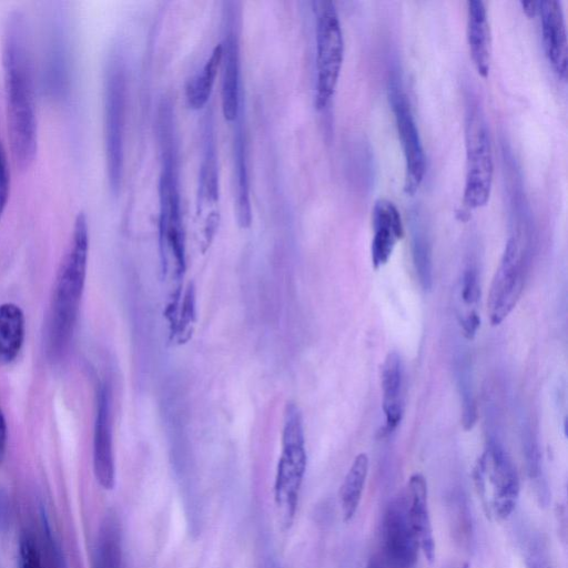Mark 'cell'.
Masks as SVG:
<instances>
[{
  "label": "cell",
  "mask_w": 568,
  "mask_h": 568,
  "mask_svg": "<svg viewBox=\"0 0 568 568\" xmlns=\"http://www.w3.org/2000/svg\"><path fill=\"white\" fill-rule=\"evenodd\" d=\"M2 61L10 149L16 165L28 170L37 155L38 124L29 31L19 10L7 18Z\"/></svg>",
  "instance_id": "cell-1"
},
{
  "label": "cell",
  "mask_w": 568,
  "mask_h": 568,
  "mask_svg": "<svg viewBox=\"0 0 568 568\" xmlns=\"http://www.w3.org/2000/svg\"><path fill=\"white\" fill-rule=\"evenodd\" d=\"M88 255V220L83 212H79L54 285L48 333L52 358L63 355L72 339L84 290Z\"/></svg>",
  "instance_id": "cell-2"
},
{
  "label": "cell",
  "mask_w": 568,
  "mask_h": 568,
  "mask_svg": "<svg viewBox=\"0 0 568 568\" xmlns=\"http://www.w3.org/2000/svg\"><path fill=\"white\" fill-rule=\"evenodd\" d=\"M171 105L159 112L161 173L159 183V232L164 258L172 257L179 270L184 267V231L179 184V156Z\"/></svg>",
  "instance_id": "cell-3"
},
{
  "label": "cell",
  "mask_w": 568,
  "mask_h": 568,
  "mask_svg": "<svg viewBox=\"0 0 568 568\" xmlns=\"http://www.w3.org/2000/svg\"><path fill=\"white\" fill-rule=\"evenodd\" d=\"M305 470L306 448L302 415L298 407L290 403L285 409L282 452L274 480V501L285 527L294 519Z\"/></svg>",
  "instance_id": "cell-4"
},
{
  "label": "cell",
  "mask_w": 568,
  "mask_h": 568,
  "mask_svg": "<svg viewBox=\"0 0 568 568\" xmlns=\"http://www.w3.org/2000/svg\"><path fill=\"white\" fill-rule=\"evenodd\" d=\"M473 477L487 518L493 521L506 520L518 500L519 479L511 460L499 445L489 444L478 459Z\"/></svg>",
  "instance_id": "cell-5"
},
{
  "label": "cell",
  "mask_w": 568,
  "mask_h": 568,
  "mask_svg": "<svg viewBox=\"0 0 568 568\" xmlns=\"http://www.w3.org/2000/svg\"><path fill=\"white\" fill-rule=\"evenodd\" d=\"M316 41L315 105L324 110L331 102L344 60V36L337 9L332 1L313 2Z\"/></svg>",
  "instance_id": "cell-6"
},
{
  "label": "cell",
  "mask_w": 568,
  "mask_h": 568,
  "mask_svg": "<svg viewBox=\"0 0 568 568\" xmlns=\"http://www.w3.org/2000/svg\"><path fill=\"white\" fill-rule=\"evenodd\" d=\"M466 174L463 202L474 210L489 200L494 159L489 130L478 106L469 108L465 121Z\"/></svg>",
  "instance_id": "cell-7"
},
{
  "label": "cell",
  "mask_w": 568,
  "mask_h": 568,
  "mask_svg": "<svg viewBox=\"0 0 568 568\" xmlns=\"http://www.w3.org/2000/svg\"><path fill=\"white\" fill-rule=\"evenodd\" d=\"M126 82L123 63L112 58L104 80V141L110 190L118 194L123 175Z\"/></svg>",
  "instance_id": "cell-8"
},
{
  "label": "cell",
  "mask_w": 568,
  "mask_h": 568,
  "mask_svg": "<svg viewBox=\"0 0 568 568\" xmlns=\"http://www.w3.org/2000/svg\"><path fill=\"white\" fill-rule=\"evenodd\" d=\"M388 99L404 155V191L413 195L419 189L426 172L422 139L407 94L397 79L389 82Z\"/></svg>",
  "instance_id": "cell-9"
},
{
  "label": "cell",
  "mask_w": 568,
  "mask_h": 568,
  "mask_svg": "<svg viewBox=\"0 0 568 568\" xmlns=\"http://www.w3.org/2000/svg\"><path fill=\"white\" fill-rule=\"evenodd\" d=\"M526 272V250L519 234L511 235L495 273L488 311L493 325L500 324L514 310L523 292Z\"/></svg>",
  "instance_id": "cell-10"
},
{
  "label": "cell",
  "mask_w": 568,
  "mask_h": 568,
  "mask_svg": "<svg viewBox=\"0 0 568 568\" xmlns=\"http://www.w3.org/2000/svg\"><path fill=\"white\" fill-rule=\"evenodd\" d=\"M237 2H224V39L222 44V112L227 122L242 116V80L240 18Z\"/></svg>",
  "instance_id": "cell-11"
},
{
  "label": "cell",
  "mask_w": 568,
  "mask_h": 568,
  "mask_svg": "<svg viewBox=\"0 0 568 568\" xmlns=\"http://www.w3.org/2000/svg\"><path fill=\"white\" fill-rule=\"evenodd\" d=\"M195 209L197 223H201L205 239H210L220 220L219 162L211 114L204 122Z\"/></svg>",
  "instance_id": "cell-12"
},
{
  "label": "cell",
  "mask_w": 568,
  "mask_h": 568,
  "mask_svg": "<svg viewBox=\"0 0 568 568\" xmlns=\"http://www.w3.org/2000/svg\"><path fill=\"white\" fill-rule=\"evenodd\" d=\"M382 531L386 567L412 568L417 560L419 545L409 520L405 496L387 506Z\"/></svg>",
  "instance_id": "cell-13"
},
{
  "label": "cell",
  "mask_w": 568,
  "mask_h": 568,
  "mask_svg": "<svg viewBox=\"0 0 568 568\" xmlns=\"http://www.w3.org/2000/svg\"><path fill=\"white\" fill-rule=\"evenodd\" d=\"M93 470L103 489H112L115 483V467L110 416V392L105 384L97 393V413L93 430Z\"/></svg>",
  "instance_id": "cell-14"
},
{
  "label": "cell",
  "mask_w": 568,
  "mask_h": 568,
  "mask_svg": "<svg viewBox=\"0 0 568 568\" xmlns=\"http://www.w3.org/2000/svg\"><path fill=\"white\" fill-rule=\"evenodd\" d=\"M545 54L556 74L567 79L568 44L562 6L557 0L538 2Z\"/></svg>",
  "instance_id": "cell-15"
},
{
  "label": "cell",
  "mask_w": 568,
  "mask_h": 568,
  "mask_svg": "<svg viewBox=\"0 0 568 568\" xmlns=\"http://www.w3.org/2000/svg\"><path fill=\"white\" fill-rule=\"evenodd\" d=\"M372 222V262L378 268L389 260L396 243L404 234V227L397 206L387 199H378L374 203Z\"/></svg>",
  "instance_id": "cell-16"
},
{
  "label": "cell",
  "mask_w": 568,
  "mask_h": 568,
  "mask_svg": "<svg viewBox=\"0 0 568 568\" xmlns=\"http://www.w3.org/2000/svg\"><path fill=\"white\" fill-rule=\"evenodd\" d=\"M407 509L413 530L418 540L419 549L427 560L435 557V540L428 508V491L425 477L413 474L408 480Z\"/></svg>",
  "instance_id": "cell-17"
},
{
  "label": "cell",
  "mask_w": 568,
  "mask_h": 568,
  "mask_svg": "<svg viewBox=\"0 0 568 568\" xmlns=\"http://www.w3.org/2000/svg\"><path fill=\"white\" fill-rule=\"evenodd\" d=\"M467 41L478 74L486 78L490 67V28L485 2H467Z\"/></svg>",
  "instance_id": "cell-18"
},
{
  "label": "cell",
  "mask_w": 568,
  "mask_h": 568,
  "mask_svg": "<svg viewBox=\"0 0 568 568\" xmlns=\"http://www.w3.org/2000/svg\"><path fill=\"white\" fill-rule=\"evenodd\" d=\"M383 412L387 432H393L403 416V367L396 352L387 354L382 366Z\"/></svg>",
  "instance_id": "cell-19"
},
{
  "label": "cell",
  "mask_w": 568,
  "mask_h": 568,
  "mask_svg": "<svg viewBox=\"0 0 568 568\" xmlns=\"http://www.w3.org/2000/svg\"><path fill=\"white\" fill-rule=\"evenodd\" d=\"M233 161L234 178L236 184L235 205L237 222L241 227H247L251 224L252 213L246 164V143L245 134L243 131L242 116L236 121V126L234 129Z\"/></svg>",
  "instance_id": "cell-20"
},
{
  "label": "cell",
  "mask_w": 568,
  "mask_h": 568,
  "mask_svg": "<svg viewBox=\"0 0 568 568\" xmlns=\"http://www.w3.org/2000/svg\"><path fill=\"white\" fill-rule=\"evenodd\" d=\"M26 321L19 305L0 304V365L10 364L18 356L24 341Z\"/></svg>",
  "instance_id": "cell-21"
},
{
  "label": "cell",
  "mask_w": 568,
  "mask_h": 568,
  "mask_svg": "<svg viewBox=\"0 0 568 568\" xmlns=\"http://www.w3.org/2000/svg\"><path fill=\"white\" fill-rule=\"evenodd\" d=\"M92 568H122L121 529L116 516L108 514L98 532Z\"/></svg>",
  "instance_id": "cell-22"
},
{
  "label": "cell",
  "mask_w": 568,
  "mask_h": 568,
  "mask_svg": "<svg viewBox=\"0 0 568 568\" xmlns=\"http://www.w3.org/2000/svg\"><path fill=\"white\" fill-rule=\"evenodd\" d=\"M368 457L365 453L358 454L339 488V505L344 521H349L357 511L361 504L367 474Z\"/></svg>",
  "instance_id": "cell-23"
},
{
  "label": "cell",
  "mask_w": 568,
  "mask_h": 568,
  "mask_svg": "<svg viewBox=\"0 0 568 568\" xmlns=\"http://www.w3.org/2000/svg\"><path fill=\"white\" fill-rule=\"evenodd\" d=\"M221 63L222 44L217 43L202 69L187 82L185 99L191 109L200 110L207 103Z\"/></svg>",
  "instance_id": "cell-24"
},
{
  "label": "cell",
  "mask_w": 568,
  "mask_h": 568,
  "mask_svg": "<svg viewBox=\"0 0 568 568\" xmlns=\"http://www.w3.org/2000/svg\"><path fill=\"white\" fill-rule=\"evenodd\" d=\"M412 251L418 282L424 291H429L433 286L432 251L426 234L419 229L413 233Z\"/></svg>",
  "instance_id": "cell-25"
},
{
  "label": "cell",
  "mask_w": 568,
  "mask_h": 568,
  "mask_svg": "<svg viewBox=\"0 0 568 568\" xmlns=\"http://www.w3.org/2000/svg\"><path fill=\"white\" fill-rule=\"evenodd\" d=\"M468 368V365L463 363L458 374V385L463 406L462 422L466 430L471 429L477 419L476 402L474 398L471 378Z\"/></svg>",
  "instance_id": "cell-26"
},
{
  "label": "cell",
  "mask_w": 568,
  "mask_h": 568,
  "mask_svg": "<svg viewBox=\"0 0 568 568\" xmlns=\"http://www.w3.org/2000/svg\"><path fill=\"white\" fill-rule=\"evenodd\" d=\"M18 568H44L38 544L29 531H23L20 536Z\"/></svg>",
  "instance_id": "cell-27"
},
{
  "label": "cell",
  "mask_w": 568,
  "mask_h": 568,
  "mask_svg": "<svg viewBox=\"0 0 568 568\" xmlns=\"http://www.w3.org/2000/svg\"><path fill=\"white\" fill-rule=\"evenodd\" d=\"M480 291L477 272L475 268L469 267L463 275L460 297L465 305L471 306L477 303Z\"/></svg>",
  "instance_id": "cell-28"
},
{
  "label": "cell",
  "mask_w": 568,
  "mask_h": 568,
  "mask_svg": "<svg viewBox=\"0 0 568 568\" xmlns=\"http://www.w3.org/2000/svg\"><path fill=\"white\" fill-rule=\"evenodd\" d=\"M10 194V172L7 154L0 142V220L4 213Z\"/></svg>",
  "instance_id": "cell-29"
},
{
  "label": "cell",
  "mask_w": 568,
  "mask_h": 568,
  "mask_svg": "<svg viewBox=\"0 0 568 568\" xmlns=\"http://www.w3.org/2000/svg\"><path fill=\"white\" fill-rule=\"evenodd\" d=\"M526 568H551L548 556L539 545H531L525 555Z\"/></svg>",
  "instance_id": "cell-30"
},
{
  "label": "cell",
  "mask_w": 568,
  "mask_h": 568,
  "mask_svg": "<svg viewBox=\"0 0 568 568\" xmlns=\"http://www.w3.org/2000/svg\"><path fill=\"white\" fill-rule=\"evenodd\" d=\"M8 443V428L7 422L0 406V464L3 462Z\"/></svg>",
  "instance_id": "cell-31"
},
{
  "label": "cell",
  "mask_w": 568,
  "mask_h": 568,
  "mask_svg": "<svg viewBox=\"0 0 568 568\" xmlns=\"http://www.w3.org/2000/svg\"><path fill=\"white\" fill-rule=\"evenodd\" d=\"M7 494L0 489V530L8 525L10 507Z\"/></svg>",
  "instance_id": "cell-32"
},
{
  "label": "cell",
  "mask_w": 568,
  "mask_h": 568,
  "mask_svg": "<svg viewBox=\"0 0 568 568\" xmlns=\"http://www.w3.org/2000/svg\"><path fill=\"white\" fill-rule=\"evenodd\" d=\"M521 6L528 16H535L538 11V2H521Z\"/></svg>",
  "instance_id": "cell-33"
},
{
  "label": "cell",
  "mask_w": 568,
  "mask_h": 568,
  "mask_svg": "<svg viewBox=\"0 0 568 568\" xmlns=\"http://www.w3.org/2000/svg\"><path fill=\"white\" fill-rule=\"evenodd\" d=\"M367 568H386V567L378 559H372L369 561Z\"/></svg>",
  "instance_id": "cell-34"
},
{
  "label": "cell",
  "mask_w": 568,
  "mask_h": 568,
  "mask_svg": "<svg viewBox=\"0 0 568 568\" xmlns=\"http://www.w3.org/2000/svg\"><path fill=\"white\" fill-rule=\"evenodd\" d=\"M460 568H469V566H468V564H465Z\"/></svg>",
  "instance_id": "cell-35"
}]
</instances>
